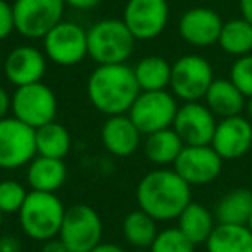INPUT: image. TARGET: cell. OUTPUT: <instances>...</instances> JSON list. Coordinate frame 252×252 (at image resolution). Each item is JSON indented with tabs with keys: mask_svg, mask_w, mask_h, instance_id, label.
Listing matches in <instances>:
<instances>
[{
	"mask_svg": "<svg viewBox=\"0 0 252 252\" xmlns=\"http://www.w3.org/2000/svg\"><path fill=\"white\" fill-rule=\"evenodd\" d=\"M135 195L138 209L156 221H173L192 202V187L175 169L159 168L142 176Z\"/></svg>",
	"mask_w": 252,
	"mask_h": 252,
	"instance_id": "1",
	"label": "cell"
},
{
	"mask_svg": "<svg viewBox=\"0 0 252 252\" xmlns=\"http://www.w3.org/2000/svg\"><path fill=\"white\" fill-rule=\"evenodd\" d=\"M140 87L133 67L125 64H98L87 80V95L95 109L102 114H128Z\"/></svg>",
	"mask_w": 252,
	"mask_h": 252,
	"instance_id": "2",
	"label": "cell"
},
{
	"mask_svg": "<svg viewBox=\"0 0 252 252\" xmlns=\"http://www.w3.org/2000/svg\"><path fill=\"white\" fill-rule=\"evenodd\" d=\"M64 214L66 207L56 193L32 190L19 209L18 220L26 237L36 242H47L59 235Z\"/></svg>",
	"mask_w": 252,
	"mask_h": 252,
	"instance_id": "3",
	"label": "cell"
},
{
	"mask_svg": "<svg viewBox=\"0 0 252 252\" xmlns=\"http://www.w3.org/2000/svg\"><path fill=\"white\" fill-rule=\"evenodd\" d=\"M88 57L97 64H125L135 50V36L123 19H100L87 30Z\"/></svg>",
	"mask_w": 252,
	"mask_h": 252,
	"instance_id": "4",
	"label": "cell"
},
{
	"mask_svg": "<svg viewBox=\"0 0 252 252\" xmlns=\"http://www.w3.org/2000/svg\"><path fill=\"white\" fill-rule=\"evenodd\" d=\"M214 80L213 66L202 56L187 54L171 64L169 88L171 94L183 102H197L204 98Z\"/></svg>",
	"mask_w": 252,
	"mask_h": 252,
	"instance_id": "5",
	"label": "cell"
},
{
	"mask_svg": "<svg viewBox=\"0 0 252 252\" xmlns=\"http://www.w3.org/2000/svg\"><path fill=\"white\" fill-rule=\"evenodd\" d=\"M104 224L94 207L74 204L67 207L57 237L69 252H90L102 242Z\"/></svg>",
	"mask_w": 252,
	"mask_h": 252,
	"instance_id": "6",
	"label": "cell"
},
{
	"mask_svg": "<svg viewBox=\"0 0 252 252\" xmlns=\"http://www.w3.org/2000/svg\"><path fill=\"white\" fill-rule=\"evenodd\" d=\"M64 0H14L16 32L28 40L43 38L56 25L63 21Z\"/></svg>",
	"mask_w": 252,
	"mask_h": 252,
	"instance_id": "7",
	"label": "cell"
},
{
	"mask_svg": "<svg viewBox=\"0 0 252 252\" xmlns=\"http://www.w3.org/2000/svg\"><path fill=\"white\" fill-rule=\"evenodd\" d=\"M11 112L19 121L36 130L47 123L56 121V94L43 81L18 87L11 95Z\"/></svg>",
	"mask_w": 252,
	"mask_h": 252,
	"instance_id": "8",
	"label": "cell"
},
{
	"mask_svg": "<svg viewBox=\"0 0 252 252\" xmlns=\"http://www.w3.org/2000/svg\"><path fill=\"white\" fill-rule=\"evenodd\" d=\"M178 107L176 97L168 90L140 92L128 111V116L142 131V135H149L164 128H171Z\"/></svg>",
	"mask_w": 252,
	"mask_h": 252,
	"instance_id": "9",
	"label": "cell"
},
{
	"mask_svg": "<svg viewBox=\"0 0 252 252\" xmlns=\"http://www.w3.org/2000/svg\"><path fill=\"white\" fill-rule=\"evenodd\" d=\"M35 156V128L14 116L0 119V169H18L28 166Z\"/></svg>",
	"mask_w": 252,
	"mask_h": 252,
	"instance_id": "10",
	"label": "cell"
},
{
	"mask_svg": "<svg viewBox=\"0 0 252 252\" xmlns=\"http://www.w3.org/2000/svg\"><path fill=\"white\" fill-rule=\"evenodd\" d=\"M42 40L45 57L57 66H76L88 56L87 30L73 21H61Z\"/></svg>",
	"mask_w": 252,
	"mask_h": 252,
	"instance_id": "11",
	"label": "cell"
},
{
	"mask_svg": "<svg viewBox=\"0 0 252 252\" xmlns=\"http://www.w3.org/2000/svg\"><path fill=\"white\" fill-rule=\"evenodd\" d=\"M169 5L166 0H128L123 11V23L135 40H154L166 30Z\"/></svg>",
	"mask_w": 252,
	"mask_h": 252,
	"instance_id": "12",
	"label": "cell"
},
{
	"mask_svg": "<svg viewBox=\"0 0 252 252\" xmlns=\"http://www.w3.org/2000/svg\"><path fill=\"white\" fill-rule=\"evenodd\" d=\"M173 169L190 187H204L221 175L223 159L211 145H185Z\"/></svg>",
	"mask_w": 252,
	"mask_h": 252,
	"instance_id": "13",
	"label": "cell"
},
{
	"mask_svg": "<svg viewBox=\"0 0 252 252\" xmlns=\"http://www.w3.org/2000/svg\"><path fill=\"white\" fill-rule=\"evenodd\" d=\"M216 125V116L206 104L200 100L183 102L175 116L173 130L185 145H211Z\"/></svg>",
	"mask_w": 252,
	"mask_h": 252,
	"instance_id": "14",
	"label": "cell"
},
{
	"mask_svg": "<svg viewBox=\"0 0 252 252\" xmlns=\"http://www.w3.org/2000/svg\"><path fill=\"white\" fill-rule=\"evenodd\" d=\"M211 147L223 161H235L252 149V121L245 116H231L218 121Z\"/></svg>",
	"mask_w": 252,
	"mask_h": 252,
	"instance_id": "15",
	"label": "cell"
},
{
	"mask_svg": "<svg viewBox=\"0 0 252 252\" xmlns=\"http://www.w3.org/2000/svg\"><path fill=\"white\" fill-rule=\"evenodd\" d=\"M47 57L43 50L33 45H18L4 57L2 71L11 85L25 87V85L38 83L47 73Z\"/></svg>",
	"mask_w": 252,
	"mask_h": 252,
	"instance_id": "16",
	"label": "cell"
},
{
	"mask_svg": "<svg viewBox=\"0 0 252 252\" xmlns=\"http://www.w3.org/2000/svg\"><path fill=\"white\" fill-rule=\"evenodd\" d=\"M223 19L209 7H192L182 14L178 21V33L192 47H211L218 43Z\"/></svg>",
	"mask_w": 252,
	"mask_h": 252,
	"instance_id": "17",
	"label": "cell"
},
{
	"mask_svg": "<svg viewBox=\"0 0 252 252\" xmlns=\"http://www.w3.org/2000/svg\"><path fill=\"white\" fill-rule=\"evenodd\" d=\"M100 140L105 151L116 158H130L142 142V131L128 114L109 116L102 125Z\"/></svg>",
	"mask_w": 252,
	"mask_h": 252,
	"instance_id": "18",
	"label": "cell"
},
{
	"mask_svg": "<svg viewBox=\"0 0 252 252\" xmlns=\"http://www.w3.org/2000/svg\"><path fill=\"white\" fill-rule=\"evenodd\" d=\"M67 168L64 159L35 156L26 168V182L36 192L56 193L66 183Z\"/></svg>",
	"mask_w": 252,
	"mask_h": 252,
	"instance_id": "19",
	"label": "cell"
},
{
	"mask_svg": "<svg viewBox=\"0 0 252 252\" xmlns=\"http://www.w3.org/2000/svg\"><path fill=\"white\" fill-rule=\"evenodd\" d=\"M204 100H206L204 104L209 107V111L216 118L223 119L242 114V111L245 109V100L247 98L231 83L230 78L228 80L220 78V80H214L211 83Z\"/></svg>",
	"mask_w": 252,
	"mask_h": 252,
	"instance_id": "20",
	"label": "cell"
},
{
	"mask_svg": "<svg viewBox=\"0 0 252 252\" xmlns=\"http://www.w3.org/2000/svg\"><path fill=\"white\" fill-rule=\"evenodd\" d=\"M216 224L218 223L216 218H214V213H211L204 204L190 202L178 216V224L176 226L182 230V233L193 245H199L206 244L207 238L213 233V230L216 228Z\"/></svg>",
	"mask_w": 252,
	"mask_h": 252,
	"instance_id": "21",
	"label": "cell"
},
{
	"mask_svg": "<svg viewBox=\"0 0 252 252\" xmlns=\"http://www.w3.org/2000/svg\"><path fill=\"white\" fill-rule=\"evenodd\" d=\"M252 214V190L233 189L226 192L214 206L216 223L247 224Z\"/></svg>",
	"mask_w": 252,
	"mask_h": 252,
	"instance_id": "22",
	"label": "cell"
},
{
	"mask_svg": "<svg viewBox=\"0 0 252 252\" xmlns=\"http://www.w3.org/2000/svg\"><path fill=\"white\" fill-rule=\"evenodd\" d=\"M183 147H185V144L178 137V133L173 130V126L149 133L144 142L145 158L156 166L175 164Z\"/></svg>",
	"mask_w": 252,
	"mask_h": 252,
	"instance_id": "23",
	"label": "cell"
},
{
	"mask_svg": "<svg viewBox=\"0 0 252 252\" xmlns=\"http://www.w3.org/2000/svg\"><path fill=\"white\" fill-rule=\"evenodd\" d=\"M206 249L207 252H252V231L247 224L218 223Z\"/></svg>",
	"mask_w": 252,
	"mask_h": 252,
	"instance_id": "24",
	"label": "cell"
},
{
	"mask_svg": "<svg viewBox=\"0 0 252 252\" xmlns=\"http://www.w3.org/2000/svg\"><path fill=\"white\" fill-rule=\"evenodd\" d=\"M133 73L142 92L166 90L171 81V64L161 56H147L138 61Z\"/></svg>",
	"mask_w": 252,
	"mask_h": 252,
	"instance_id": "25",
	"label": "cell"
},
{
	"mask_svg": "<svg viewBox=\"0 0 252 252\" xmlns=\"http://www.w3.org/2000/svg\"><path fill=\"white\" fill-rule=\"evenodd\" d=\"M36 135V156L64 159L71 151V135L57 121H50L35 130Z\"/></svg>",
	"mask_w": 252,
	"mask_h": 252,
	"instance_id": "26",
	"label": "cell"
},
{
	"mask_svg": "<svg viewBox=\"0 0 252 252\" xmlns=\"http://www.w3.org/2000/svg\"><path fill=\"white\" fill-rule=\"evenodd\" d=\"M218 45L223 52L233 57L252 54V25L244 18H235L223 23Z\"/></svg>",
	"mask_w": 252,
	"mask_h": 252,
	"instance_id": "27",
	"label": "cell"
},
{
	"mask_svg": "<svg viewBox=\"0 0 252 252\" xmlns=\"http://www.w3.org/2000/svg\"><path fill=\"white\" fill-rule=\"evenodd\" d=\"M123 235L131 247L151 249L158 235V221L142 209H135L126 214L123 221Z\"/></svg>",
	"mask_w": 252,
	"mask_h": 252,
	"instance_id": "28",
	"label": "cell"
},
{
	"mask_svg": "<svg viewBox=\"0 0 252 252\" xmlns=\"http://www.w3.org/2000/svg\"><path fill=\"white\" fill-rule=\"evenodd\" d=\"M151 252H195V245L182 233L178 226L158 231L151 245Z\"/></svg>",
	"mask_w": 252,
	"mask_h": 252,
	"instance_id": "29",
	"label": "cell"
},
{
	"mask_svg": "<svg viewBox=\"0 0 252 252\" xmlns=\"http://www.w3.org/2000/svg\"><path fill=\"white\" fill-rule=\"evenodd\" d=\"M28 192L26 187L18 180H2L0 182V211L5 214H18L25 204Z\"/></svg>",
	"mask_w": 252,
	"mask_h": 252,
	"instance_id": "30",
	"label": "cell"
},
{
	"mask_svg": "<svg viewBox=\"0 0 252 252\" xmlns=\"http://www.w3.org/2000/svg\"><path fill=\"white\" fill-rule=\"evenodd\" d=\"M230 81L244 94L245 98L252 97V54L233 61L230 67Z\"/></svg>",
	"mask_w": 252,
	"mask_h": 252,
	"instance_id": "31",
	"label": "cell"
},
{
	"mask_svg": "<svg viewBox=\"0 0 252 252\" xmlns=\"http://www.w3.org/2000/svg\"><path fill=\"white\" fill-rule=\"evenodd\" d=\"M12 32H16L12 5L5 0H0V42L7 38Z\"/></svg>",
	"mask_w": 252,
	"mask_h": 252,
	"instance_id": "32",
	"label": "cell"
},
{
	"mask_svg": "<svg viewBox=\"0 0 252 252\" xmlns=\"http://www.w3.org/2000/svg\"><path fill=\"white\" fill-rule=\"evenodd\" d=\"M0 252H21V242L14 235L0 237Z\"/></svg>",
	"mask_w": 252,
	"mask_h": 252,
	"instance_id": "33",
	"label": "cell"
},
{
	"mask_svg": "<svg viewBox=\"0 0 252 252\" xmlns=\"http://www.w3.org/2000/svg\"><path fill=\"white\" fill-rule=\"evenodd\" d=\"M42 244L43 245H42V249H40V252H69L59 237L50 238V240L42 242Z\"/></svg>",
	"mask_w": 252,
	"mask_h": 252,
	"instance_id": "34",
	"label": "cell"
},
{
	"mask_svg": "<svg viewBox=\"0 0 252 252\" xmlns=\"http://www.w3.org/2000/svg\"><path fill=\"white\" fill-rule=\"evenodd\" d=\"M11 112V94L0 85V119H4Z\"/></svg>",
	"mask_w": 252,
	"mask_h": 252,
	"instance_id": "35",
	"label": "cell"
},
{
	"mask_svg": "<svg viewBox=\"0 0 252 252\" xmlns=\"http://www.w3.org/2000/svg\"><path fill=\"white\" fill-rule=\"evenodd\" d=\"M66 5L73 9H78V11H90V9L97 7L102 0H64Z\"/></svg>",
	"mask_w": 252,
	"mask_h": 252,
	"instance_id": "36",
	"label": "cell"
},
{
	"mask_svg": "<svg viewBox=\"0 0 252 252\" xmlns=\"http://www.w3.org/2000/svg\"><path fill=\"white\" fill-rule=\"evenodd\" d=\"M90 252H126L121 245L111 244V242H100L97 247H94Z\"/></svg>",
	"mask_w": 252,
	"mask_h": 252,
	"instance_id": "37",
	"label": "cell"
},
{
	"mask_svg": "<svg viewBox=\"0 0 252 252\" xmlns=\"http://www.w3.org/2000/svg\"><path fill=\"white\" fill-rule=\"evenodd\" d=\"M238 9L242 18L252 25V0H238Z\"/></svg>",
	"mask_w": 252,
	"mask_h": 252,
	"instance_id": "38",
	"label": "cell"
},
{
	"mask_svg": "<svg viewBox=\"0 0 252 252\" xmlns=\"http://www.w3.org/2000/svg\"><path fill=\"white\" fill-rule=\"evenodd\" d=\"M244 111H245V114H247L245 118L252 121V97H249L247 100H245V109H244Z\"/></svg>",
	"mask_w": 252,
	"mask_h": 252,
	"instance_id": "39",
	"label": "cell"
},
{
	"mask_svg": "<svg viewBox=\"0 0 252 252\" xmlns=\"http://www.w3.org/2000/svg\"><path fill=\"white\" fill-rule=\"evenodd\" d=\"M2 224H4V213L0 211V228H2Z\"/></svg>",
	"mask_w": 252,
	"mask_h": 252,
	"instance_id": "40",
	"label": "cell"
},
{
	"mask_svg": "<svg viewBox=\"0 0 252 252\" xmlns=\"http://www.w3.org/2000/svg\"><path fill=\"white\" fill-rule=\"evenodd\" d=\"M133 252H151V249H135Z\"/></svg>",
	"mask_w": 252,
	"mask_h": 252,
	"instance_id": "41",
	"label": "cell"
},
{
	"mask_svg": "<svg viewBox=\"0 0 252 252\" xmlns=\"http://www.w3.org/2000/svg\"><path fill=\"white\" fill-rule=\"evenodd\" d=\"M247 226H249V230L252 231V214H251V218H249V223H247Z\"/></svg>",
	"mask_w": 252,
	"mask_h": 252,
	"instance_id": "42",
	"label": "cell"
},
{
	"mask_svg": "<svg viewBox=\"0 0 252 252\" xmlns=\"http://www.w3.org/2000/svg\"><path fill=\"white\" fill-rule=\"evenodd\" d=\"M2 63H4V57H2V52H0V69H2Z\"/></svg>",
	"mask_w": 252,
	"mask_h": 252,
	"instance_id": "43",
	"label": "cell"
},
{
	"mask_svg": "<svg viewBox=\"0 0 252 252\" xmlns=\"http://www.w3.org/2000/svg\"><path fill=\"white\" fill-rule=\"evenodd\" d=\"M0 182H2V176H0Z\"/></svg>",
	"mask_w": 252,
	"mask_h": 252,
	"instance_id": "44",
	"label": "cell"
}]
</instances>
